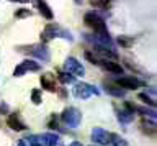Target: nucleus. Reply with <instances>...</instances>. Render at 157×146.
<instances>
[{
  "instance_id": "nucleus-1",
  "label": "nucleus",
  "mask_w": 157,
  "mask_h": 146,
  "mask_svg": "<svg viewBox=\"0 0 157 146\" xmlns=\"http://www.w3.org/2000/svg\"><path fill=\"white\" fill-rule=\"evenodd\" d=\"M83 20H85L87 26H90L93 31H95L97 36H110L108 35V30H106V25L105 22H103V18H100L97 15V13H85V17H83Z\"/></svg>"
},
{
  "instance_id": "nucleus-2",
  "label": "nucleus",
  "mask_w": 157,
  "mask_h": 146,
  "mask_svg": "<svg viewBox=\"0 0 157 146\" xmlns=\"http://www.w3.org/2000/svg\"><path fill=\"white\" fill-rule=\"evenodd\" d=\"M54 38H66V40L71 41L72 35L67 30H64L62 26H59L57 23H51V25H48L46 28H44V31L41 33V40L49 41V40H54Z\"/></svg>"
},
{
  "instance_id": "nucleus-3",
  "label": "nucleus",
  "mask_w": 157,
  "mask_h": 146,
  "mask_svg": "<svg viewBox=\"0 0 157 146\" xmlns=\"http://www.w3.org/2000/svg\"><path fill=\"white\" fill-rule=\"evenodd\" d=\"M61 118H62V121L66 125L75 128V126H78V125H80V121H82V113L77 109H74V107H69V109H66L62 112Z\"/></svg>"
},
{
  "instance_id": "nucleus-4",
  "label": "nucleus",
  "mask_w": 157,
  "mask_h": 146,
  "mask_svg": "<svg viewBox=\"0 0 157 146\" xmlns=\"http://www.w3.org/2000/svg\"><path fill=\"white\" fill-rule=\"evenodd\" d=\"M115 138H116V135H113L106 130H101V128H95L92 133V140L97 144H111L115 141Z\"/></svg>"
},
{
  "instance_id": "nucleus-5",
  "label": "nucleus",
  "mask_w": 157,
  "mask_h": 146,
  "mask_svg": "<svg viewBox=\"0 0 157 146\" xmlns=\"http://www.w3.org/2000/svg\"><path fill=\"white\" fill-rule=\"evenodd\" d=\"M93 94H98V90L93 85L85 84V82H78V84H75V87H74V95H75L77 99H88V97L93 95Z\"/></svg>"
},
{
  "instance_id": "nucleus-6",
  "label": "nucleus",
  "mask_w": 157,
  "mask_h": 146,
  "mask_svg": "<svg viewBox=\"0 0 157 146\" xmlns=\"http://www.w3.org/2000/svg\"><path fill=\"white\" fill-rule=\"evenodd\" d=\"M116 85L121 87V89H128V90H134V89H139L142 85V82L136 77H120L116 81Z\"/></svg>"
},
{
  "instance_id": "nucleus-7",
  "label": "nucleus",
  "mask_w": 157,
  "mask_h": 146,
  "mask_svg": "<svg viewBox=\"0 0 157 146\" xmlns=\"http://www.w3.org/2000/svg\"><path fill=\"white\" fill-rule=\"evenodd\" d=\"M66 72H69V74H72L74 77L75 76H83V67L82 64L78 62L75 57H69V59L66 61Z\"/></svg>"
},
{
  "instance_id": "nucleus-8",
  "label": "nucleus",
  "mask_w": 157,
  "mask_h": 146,
  "mask_svg": "<svg viewBox=\"0 0 157 146\" xmlns=\"http://www.w3.org/2000/svg\"><path fill=\"white\" fill-rule=\"evenodd\" d=\"M39 69V64L38 62H34L31 59H26V61H23L20 66L15 67V72L13 74L15 76H23L25 72H28V71H38Z\"/></svg>"
},
{
  "instance_id": "nucleus-9",
  "label": "nucleus",
  "mask_w": 157,
  "mask_h": 146,
  "mask_svg": "<svg viewBox=\"0 0 157 146\" xmlns=\"http://www.w3.org/2000/svg\"><path fill=\"white\" fill-rule=\"evenodd\" d=\"M26 49L29 51V54L36 56V57H39V59H43V61H49V53H48V49L43 45H33V46L26 48Z\"/></svg>"
},
{
  "instance_id": "nucleus-10",
  "label": "nucleus",
  "mask_w": 157,
  "mask_h": 146,
  "mask_svg": "<svg viewBox=\"0 0 157 146\" xmlns=\"http://www.w3.org/2000/svg\"><path fill=\"white\" fill-rule=\"evenodd\" d=\"M100 66L103 67V69L113 72V74H121L123 72L121 64H118V62H115V61H110V59H100Z\"/></svg>"
},
{
  "instance_id": "nucleus-11",
  "label": "nucleus",
  "mask_w": 157,
  "mask_h": 146,
  "mask_svg": "<svg viewBox=\"0 0 157 146\" xmlns=\"http://www.w3.org/2000/svg\"><path fill=\"white\" fill-rule=\"evenodd\" d=\"M41 85H43V89H46L49 92H54V90H56V77H54L52 74H49V72L43 74Z\"/></svg>"
},
{
  "instance_id": "nucleus-12",
  "label": "nucleus",
  "mask_w": 157,
  "mask_h": 146,
  "mask_svg": "<svg viewBox=\"0 0 157 146\" xmlns=\"http://www.w3.org/2000/svg\"><path fill=\"white\" fill-rule=\"evenodd\" d=\"M36 5L39 8V12H41V15L46 17L48 20H51V18H52V12H51V8H49L48 3L44 2V0H36Z\"/></svg>"
},
{
  "instance_id": "nucleus-13",
  "label": "nucleus",
  "mask_w": 157,
  "mask_h": 146,
  "mask_svg": "<svg viewBox=\"0 0 157 146\" xmlns=\"http://www.w3.org/2000/svg\"><path fill=\"white\" fill-rule=\"evenodd\" d=\"M7 123H8L10 128H13V130H17V131L26 128V126H25V123H21V121H20V118H18L17 115H10V118L7 120Z\"/></svg>"
},
{
  "instance_id": "nucleus-14",
  "label": "nucleus",
  "mask_w": 157,
  "mask_h": 146,
  "mask_svg": "<svg viewBox=\"0 0 157 146\" xmlns=\"http://www.w3.org/2000/svg\"><path fill=\"white\" fill-rule=\"evenodd\" d=\"M41 141H44L48 146H56L59 143V136H56L54 133H46L41 136Z\"/></svg>"
},
{
  "instance_id": "nucleus-15",
  "label": "nucleus",
  "mask_w": 157,
  "mask_h": 146,
  "mask_svg": "<svg viewBox=\"0 0 157 146\" xmlns=\"http://www.w3.org/2000/svg\"><path fill=\"white\" fill-rule=\"evenodd\" d=\"M105 89L110 92V94H113L115 97H123V95H124V92H123L121 87H118V85L115 87L113 84H108V82H105Z\"/></svg>"
},
{
  "instance_id": "nucleus-16",
  "label": "nucleus",
  "mask_w": 157,
  "mask_h": 146,
  "mask_svg": "<svg viewBox=\"0 0 157 146\" xmlns=\"http://www.w3.org/2000/svg\"><path fill=\"white\" fill-rule=\"evenodd\" d=\"M141 130H144V133H154V131H155L154 121H147L146 118H142V121H141Z\"/></svg>"
},
{
  "instance_id": "nucleus-17",
  "label": "nucleus",
  "mask_w": 157,
  "mask_h": 146,
  "mask_svg": "<svg viewBox=\"0 0 157 146\" xmlns=\"http://www.w3.org/2000/svg\"><path fill=\"white\" fill-rule=\"evenodd\" d=\"M57 79L61 81L62 84H72V82H74V76L69 74V72H59Z\"/></svg>"
},
{
  "instance_id": "nucleus-18",
  "label": "nucleus",
  "mask_w": 157,
  "mask_h": 146,
  "mask_svg": "<svg viewBox=\"0 0 157 146\" xmlns=\"http://www.w3.org/2000/svg\"><path fill=\"white\" fill-rule=\"evenodd\" d=\"M139 99H141L142 102H144V104H147V105H149V107H155V102L152 100L151 97H147L146 94H139Z\"/></svg>"
},
{
  "instance_id": "nucleus-19",
  "label": "nucleus",
  "mask_w": 157,
  "mask_h": 146,
  "mask_svg": "<svg viewBox=\"0 0 157 146\" xmlns=\"http://www.w3.org/2000/svg\"><path fill=\"white\" fill-rule=\"evenodd\" d=\"M15 15H17V18H26V17L31 15V12L26 10V8H21V10H18L17 13H15Z\"/></svg>"
},
{
  "instance_id": "nucleus-20",
  "label": "nucleus",
  "mask_w": 157,
  "mask_h": 146,
  "mask_svg": "<svg viewBox=\"0 0 157 146\" xmlns=\"http://www.w3.org/2000/svg\"><path fill=\"white\" fill-rule=\"evenodd\" d=\"M110 146H128V141H126V140H121L120 136H116L115 141H113Z\"/></svg>"
},
{
  "instance_id": "nucleus-21",
  "label": "nucleus",
  "mask_w": 157,
  "mask_h": 146,
  "mask_svg": "<svg viewBox=\"0 0 157 146\" xmlns=\"http://www.w3.org/2000/svg\"><path fill=\"white\" fill-rule=\"evenodd\" d=\"M118 43H120V45H123V46H131L132 45V41L129 40V38H126V36H121V38H118Z\"/></svg>"
},
{
  "instance_id": "nucleus-22",
  "label": "nucleus",
  "mask_w": 157,
  "mask_h": 146,
  "mask_svg": "<svg viewBox=\"0 0 157 146\" xmlns=\"http://www.w3.org/2000/svg\"><path fill=\"white\" fill-rule=\"evenodd\" d=\"M90 2L93 5H98V7H103V8L108 7V0H90Z\"/></svg>"
},
{
  "instance_id": "nucleus-23",
  "label": "nucleus",
  "mask_w": 157,
  "mask_h": 146,
  "mask_svg": "<svg viewBox=\"0 0 157 146\" xmlns=\"http://www.w3.org/2000/svg\"><path fill=\"white\" fill-rule=\"evenodd\" d=\"M31 99H33L34 104H39V102H41V97H39V90L34 89V90L31 92Z\"/></svg>"
},
{
  "instance_id": "nucleus-24",
  "label": "nucleus",
  "mask_w": 157,
  "mask_h": 146,
  "mask_svg": "<svg viewBox=\"0 0 157 146\" xmlns=\"http://www.w3.org/2000/svg\"><path fill=\"white\" fill-rule=\"evenodd\" d=\"M7 112H8V107L5 104H2V105H0V113H7Z\"/></svg>"
},
{
  "instance_id": "nucleus-25",
  "label": "nucleus",
  "mask_w": 157,
  "mask_h": 146,
  "mask_svg": "<svg viewBox=\"0 0 157 146\" xmlns=\"http://www.w3.org/2000/svg\"><path fill=\"white\" fill-rule=\"evenodd\" d=\"M12 2H20V3H26V2H29V0H12Z\"/></svg>"
},
{
  "instance_id": "nucleus-26",
  "label": "nucleus",
  "mask_w": 157,
  "mask_h": 146,
  "mask_svg": "<svg viewBox=\"0 0 157 146\" xmlns=\"http://www.w3.org/2000/svg\"><path fill=\"white\" fill-rule=\"evenodd\" d=\"M69 146H82V144H80V143H77V141H74V143H71Z\"/></svg>"
},
{
  "instance_id": "nucleus-27",
  "label": "nucleus",
  "mask_w": 157,
  "mask_h": 146,
  "mask_svg": "<svg viewBox=\"0 0 157 146\" xmlns=\"http://www.w3.org/2000/svg\"><path fill=\"white\" fill-rule=\"evenodd\" d=\"M17 146H26V144H25V141H20V143H18Z\"/></svg>"
},
{
  "instance_id": "nucleus-28",
  "label": "nucleus",
  "mask_w": 157,
  "mask_h": 146,
  "mask_svg": "<svg viewBox=\"0 0 157 146\" xmlns=\"http://www.w3.org/2000/svg\"><path fill=\"white\" fill-rule=\"evenodd\" d=\"M31 146H43L41 143H34V144H31Z\"/></svg>"
}]
</instances>
